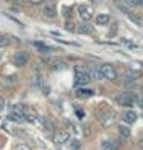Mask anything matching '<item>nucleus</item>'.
<instances>
[{
  "label": "nucleus",
  "instance_id": "obj_5",
  "mask_svg": "<svg viewBox=\"0 0 143 150\" xmlns=\"http://www.w3.org/2000/svg\"><path fill=\"white\" fill-rule=\"evenodd\" d=\"M122 119L127 124H133L138 119V114H137V111H133V109H128V111H125L124 114H122Z\"/></svg>",
  "mask_w": 143,
  "mask_h": 150
},
{
  "label": "nucleus",
  "instance_id": "obj_3",
  "mask_svg": "<svg viewBox=\"0 0 143 150\" xmlns=\"http://www.w3.org/2000/svg\"><path fill=\"white\" fill-rule=\"evenodd\" d=\"M90 80H91V77H90V74H88V72L80 70V69L75 72V85L76 86L83 88L85 85H88V83H90Z\"/></svg>",
  "mask_w": 143,
  "mask_h": 150
},
{
  "label": "nucleus",
  "instance_id": "obj_14",
  "mask_svg": "<svg viewBox=\"0 0 143 150\" xmlns=\"http://www.w3.org/2000/svg\"><path fill=\"white\" fill-rule=\"evenodd\" d=\"M76 95H78V96H91V95H93V90H86V88H78V90H76Z\"/></svg>",
  "mask_w": 143,
  "mask_h": 150
},
{
  "label": "nucleus",
  "instance_id": "obj_2",
  "mask_svg": "<svg viewBox=\"0 0 143 150\" xmlns=\"http://www.w3.org/2000/svg\"><path fill=\"white\" fill-rule=\"evenodd\" d=\"M99 72H101L102 79H107V80H116L117 79V70L114 69V65H111V64H101L99 65Z\"/></svg>",
  "mask_w": 143,
  "mask_h": 150
},
{
  "label": "nucleus",
  "instance_id": "obj_4",
  "mask_svg": "<svg viewBox=\"0 0 143 150\" xmlns=\"http://www.w3.org/2000/svg\"><path fill=\"white\" fill-rule=\"evenodd\" d=\"M78 15L85 23H88L91 18H93V10H91L88 5H80L78 7Z\"/></svg>",
  "mask_w": 143,
  "mask_h": 150
},
{
  "label": "nucleus",
  "instance_id": "obj_12",
  "mask_svg": "<svg viewBox=\"0 0 143 150\" xmlns=\"http://www.w3.org/2000/svg\"><path fill=\"white\" fill-rule=\"evenodd\" d=\"M119 134H121V137H124V139H128V137H130V129H128L127 126H119Z\"/></svg>",
  "mask_w": 143,
  "mask_h": 150
},
{
  "label": "nucleus",
  "instance_id": "obj_6",
  "mask_svg": "<svg viewBox=\"0 0 143 150\" xmlns=\"http://www.w3.org/2000/svg\"><path fill=\"white\" fill-rule=\"evenodd\" d=\"M101 145L104 150H119V142L114 139H104L101 142Z\"/></svg>",
  "mask_w": 143,
  "mask_h": 150
},
{
  "label": "nucleus",
  "instance_id": "obj_10",
  "mask_svg": "<svg viewBox=\"0 0 143 150\" xmlns=\"http://www.w3.org/2000/svg\"><path fill=\"white\" fill-rule=\"evenodd\" d=\"M76 30H78V33H81V34H91V33H93V28H91L88 23H83V25H80Z\"/></svg>",
  "mask_w": 143,
  "mask_h": 150
},
{
  "label": "nucleus",
  "instance_id": "obj_7",
  "mask_svg": "<svg viewBox=\"0 0 143 150\" xmlns=\"http://www.w3.org/2000/svg\"><path fill=\"white\" fill-rule=\"evenodd\" d=\"M28 52H16L15 54V60H13V62H15V65H18V67H21V65H25L28 62Z\"/></svg>",
  "mask_w": 143,
  "mask_h": 150
},
{
  "label": "nucleus",
  "instance_id": "obj_18",
  "mask_svg": "<svg viewBox=\"0 0 143 150\" xmlns=\"http://www.w3.org/2000/svg\"><path fill=\"white\" fill-rule=\"evenodd\" d=\"M64 13H65V16H70L72 10H70V8H65V10H64Z\"/></svg>",
  "mask_w": 143,
  "mask_h": 150
},
{
  "label": "nucleus",
  "instance_id": "obj_9",
  "mask_svg": "<svg viewBox=\"0 0 143 150\" xmlns=\"http://www.w3.org/2000/svg\"><path fill=\"white\" fill-rule=\"evenodd\" d=\"M44 15L49 16V18H55V16H57L55 7H54V5H46V7H44Z\"/></svg>",
  "mask_w": 143,
  "mask_h": 150
},
{
  "label": "nucleus",
  "instance_id": "obj_21",
  "mask_svg": "<svg viewBox=\"0 0 143 150\" xmlns=\"http://www.w3.org/2000/svg\"><path fill=\"white\" fill-rule=\"evenodd\" d=\"M31 2H34V4H39V2H41V0H31Z\"/></svg>",
  "mask_w": 143,
  "mask_h": 150
},
{
  "label": "nucleus",
  "instance_id": "obj_16",
  "mask_svg": "<svg viewBox=\"0 0 143 150\" xmlns=\"http://www.w3.org/2000/svg\"><path fill=\"white\" fill-rule=\"evenodd\" d=\"M65 65L62 64V62H55V64H52V69L54 70H59V69H64Z\"/></svg>",
  "mask_w": 143,
  "mask_h": 150
},
{
  "label": "nucleus",
  "instance_id": "obj_13",
  "mask_svg": "<svg viewBox=\"0 0 143 150\" xmlns=\"http://www.w3.org/2000/svg\"><path fill=\"white\" fill-rule=\"evenodd\" d=\"M8 44H10V38H8L7 34H0V49L7 47Z\"/></svg>",
  "mask_w": 143,
  "mask_h": 150
},
{
  "label": "nucleus",
  "instance_id": "obj_8",
  "mask_svg": "<svg viewBox=\"0 0 143 150\" xmlns=\"http://www.w3.org/2000/svg\"><path fill=\"white\" fill-rule=\"evenodd\" d=\"M140 77H142V72L140 70H128L127 74H125L124 82H135L137 79H140Z\"/></svg>",
  "mask_w": 143,
  "mask_h": 150
},
{
  "label": "nucleus",
  "instance_id": "obj_15",
  "mask_svg": "<svg viewBox=\"0 0 143 150\" xmlns=\"http://www.w3.org/2000/svg\"><path fill=\"white\" fill-rule=\"evenodd\" d=\"M34 46H36V47L39 49V51H42V52H49V51H52L50 47H46V46L42 44V42H34Z\"/></svg>",
  "mask_w": 143,
  "mask_h": 150
},
{
  "label": "nucleus",
  "instance_id": "obj_17",
  "mask_svg": "<svg viewBox=\"0 0 143 150\" xmlns=\"http://www.w3.org/2000/svg\"><path fill=\"white\" fill-rule=\"evenodd\" d=\"M15 149L16 150H29V147H28V145H16Z\"/></svg>",
  "mask_w": 143,
  "mask_h": 150
},
{
  "label": "nucleus",
  "instance_id": "obj_1",
  "mask_svg": "<svg viewBox=\"0 0 143 150\" xmlns=\"http://www.w3.org/2000/svg\"><path fill=\"white\" fill-rule=\"evenodd\" d=\"M116 101L119 103L121 106H127V108H132L137 101H138V96H137L133 91H124L119 96L116 98Z\"/></svg>",
  "mask_w": 143,
  "mask_h": 150
},
{
  "label": "nucleus",
  "instance_id": "obj_19",
  "mask_svg": "<svg viewBox=\"0 0 143 150\" xmlns=\"http://www.w3.org/2000/svg\"><path fill=\"white\" fill-rule=\"evenodd\" d=\"M4 106H5V101H4V98L0 96V109H4Z\"/></svg>",
  "mask_w": 143,
  "mask_h": 150
},
{
  "label": "nucleus",
  "instance_id": "obj_22",
  "mask_svg": "<svg viewBox=\"0 0 143 150\" xmlns=\"http://www.w3.org/2000/svg\"><path fill=\"white\" fill-rule=\"evenodd\" d=\"M140 145H143V139H142V140H140Z\"/></svg>",
  "mask_w": 143,
  "mask_h": 150
},
{
  "label": "nucleus",
  "instance_id": "obj_11",
  "mask_svg": "<svg viewBox=\"0 0 143 150\" xmlns=\"http://www.w3.org/2000/svg\"><path fill=\"white\" fill-rule=\"evenodd\" d=\"M109 20H111V16L106 15V13H101V15L96 16V23H98V25H107Z\"/></svg>",
  "mask_w": 143,
  "mask_h": 150
},
{
  "label": "nucleus",
  "instance_id": "obj_20",
  "mask_svg": "<svg viewBox=\"0 0 143 150\" xmlns=\"http://www.w3.org/2000/svg\"><path fill=\"white\" fill-rule=\"evenodd\" d=\"M137 7H142L143 8V0H137Z\"/></svg>",
  "mask_w": 143,
  "mask_h": 150
}]
</instances>
